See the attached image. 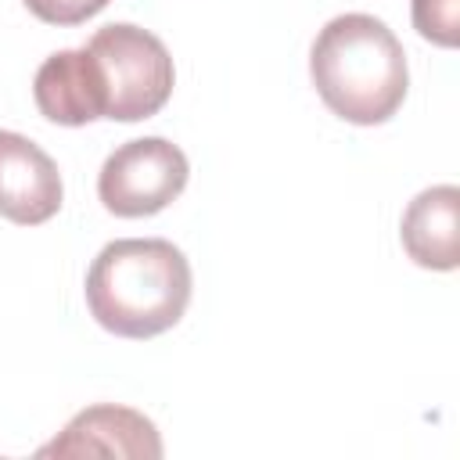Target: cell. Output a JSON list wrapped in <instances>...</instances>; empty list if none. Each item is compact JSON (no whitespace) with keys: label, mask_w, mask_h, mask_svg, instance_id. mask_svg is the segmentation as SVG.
<instances>
[{"label":"cell","mask_w":460,"mask_h":460,"mask_svg":"<svg viewBox=\"0 0 460 460\" xmlns=\"http://www.w3.org/2000/svg\"><path fill=\"white\" fill-rule=\"evenodd\" d=\"M190 262L162 237H122L97 252L86 273L90 316L119 338H155L180 323L190 302Z\"/></svg>","instance_id":"6da1fadb"},{"label":"cell","mask_w":460,"mask_h":460,"mask_svg":"<svg viewBox=\"0 0 460 460\" xmlns=\"http://www.w3.org/2000/svg\"><path fill=\"white\" fill-rule=\"evenodd\" d=\"M320 101L352 126H381L406 101L410 68L399 36L374 14L331 18L309 50Z\"/></svg>","instance_id":"7a4b0ae2"},{"label":"cell","mask_w":460,"mask_h":460,"mask_svg":"<svg viewBox=\"0 0 460 460\" xmlns=\"http://www.w3.org/2000/svg\"><path fill=\"white\" fill-rule=\"evenodd\" d=\"M86 50L93 54L104 79V119L140 122L158 115L172 97V58L155 32L115 22L97 29Z\"/></svg>","instance_id":"3957f363"},{"label":"cell","mask_w":460,"mask_h":460,"mask_svg":"<svg viewBox=\"0 0 460 460\" xmlns=\"http://www.w3.org/2000/svg\"><path fill=\"white\" fill-rule=\"evenodd\" d=\"M187 155L165 137H140L115 147L97 172V198L119 219H144L172 205L187 187Z\"/></svg>","instance_id":"277c9868"},{"label":"cell","mask_w":460,"mask_h":460,"mask_svg":"<svg viewBox=\"0 0 460 460\" xmlns=\"http://www.w3.org/2000/svg\"><path fill=\"white\" fill-rule=\"evenodd\" d=\"M65 198L54 158L22 133L0 129V216L18 226H40L58 216Z\"/></svg>","instance_id":"5b68a950"},{"label":"cell","mask_w":460,"mask_h":460,"mask_svg":"<svg viewBox=\"0 0 460 460\" xmlns=\"http://www.w3.org/2000/svg\"><path fill=\"white\" fill-rule=\"evenodd\" d=\"M40 456H162L158 428L129 406H90L75 413L65 431L40 449Z\"/></svg>","instance_id":"8992f818"},{"label":"cell","mask_w":460,"mask_h":460,"mask_svg":"<svg viewBox=\"0 0 460 460\" xmlns=\"http://www.w3.org/2000/svg\"><path fill=\"white\" fill-rule=\"evenodd\" d=\"M32 97L40 115L58 126H86L104 119V79L86 47L50 54L36 68Z\"/></svg>","instance_id":"52a82bcc"},{"label":"cell","mask_w":460,"mask_h":460,"mask_svg":"<svg viewBox=\"0 0 460 460\" xmlns=\"http://www.w3.org/2000/svg\"><path fill=\"white\" fill-rule=\"evenodd\" d=\"M406 255L424 270H456L460 262V190L453 183H438L420 190L399 226Z\"/></svg>","instance_id":"ba28073f"},{"label":"cell","mask_w":460,"mask_h":460,"mask_svg":"<svg viewBox=\"0 0 460 460\" xmlns=\"http://www.w3.org/2000/svg\"><path fill=\"white\" fill-rule=\"evenodd\" d=\"M413 29L435 47H456L460 0H413Z\"/></svg>","instance_id":"9c48e42d"},{"label":"cell","mask_w":460,"mask_h":460,"mask_svg":"<svg viewBox=\"0 0 460 460\" xmlns=\"http://www.w3.org/2000/svg\"><path fill=\"white\" fill-rule=\"evenodd\" d=\"M47 25H79L108 7V0H22Z\"/></svg>","instance_id":"30bf717a"}]
</instances>
